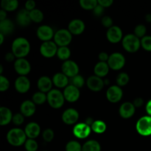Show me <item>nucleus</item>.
<instances>
[{
    "mask_svg": "<svg viewBox=\"0 0 151 151\" xmlns=\"http://www.w3.org/2000/svg\"><path fill=\"white\" fill-rule=\"evenodd\" d=\"M20 110L24 116H31L35 114L36 110L35 104L31 100H25L21 105Z\"/></svg>",
    "mask_w": 151,
    "mask_h": 151,
    "instance_id": "4be33fe9",
    "label": "nucleus"
},
{
    "mask_svg": "<svg viewBox=\"0 0 151 151\" xmlns=\"http://www.w3.org/2000/svg\"><path fill=\"white\" fill-rule=\"evenodd\" d=\"M136 128L139 134L143 137L151 135V116H144L140 118L137 122Z\"/></svg>",
    "mask_w": 151,
    "mask_h": 151,
    "instance_id": "39448f33",
    "label": "nucleus"
},
{
    "mask_svg": "<svg viewBox=\"0 0 151 151\" xmlns=\"http://www.w3.org/2000/svg\"><path fill=\"white\" fill-rule=\"evenodd\" d=\"M82 151H101V146L96 140H88L83 145Z\"/></svg>",
    "mask_w": 151,
    "mask_h": 151,
    "instance_id": "c85d7f7f",
    "label": "nucleus"
},
{
    "mask_svg": "<svg viewBox=\"0 0 151 151\" xmlns=\"http://www.w3.org/2000/svg\"><path fill=\"white\" fill-rule=\"evenodd\" d=\"M42 136L44 141L47 142H50L54 138V131L50 129V128H47V129L44 130Z\"/></svg>",
    "mask_w": 151,
    "mask_h": 151,
    "instance_id": "79ce46f5",
    "label": "nucleus"
},
{
    "mask_svg": "<svg viewBox=\"0 0 151 151\" xmlns=\"http://www.w3.org/2000/svg\"><path fill=\"white\" fill-rule=\"evenodd\" d=\"M87 86L90 90L93 91H99L103 89L104 86V81L101 78L97 77L96 75L89 77L86 81Z\"/></svg>",
    "mask_w": 151,
    "mask_h": 151,
    "instance_id": "f3484780",
    "label": "nucleus"
},
{
    "mask_svg": "<svg viewBox=\"0 0 151 151\" xmlns=\"http://www.w3.org/2000/svg\"><path fill=\"white\" fill-rule=\"evenodd\" d=\"M80 4L85 10H94L98 4L97 0H81Z\"/></svg>",
    "mask_w": 151,
    "mask_h": 151,
    "instance_id": "f704fd0d",
    "label": "nucleus"
},
{
    "mask_svg": "<svg viewBox=\"0 0 151 151\" xmlns=\"http://www.w3.org/2000/svg\"><path fill=\"white\" fill-rule=\"evenodd\" d=\"M47 101L53 109H60L64 104L65 97L63 93L58 89H52L47 94Z\"/></svg>",
    "mask_w": 151,
    "mask_h": 151,
    "instance_id": "20e7f679",
    "label": "nucleus"
},
{
    "mask_svg": "<svg viewBox=\"0 0 151 151\" xmlns=\"http://www.w3.org/2000/svg\"><path fill=\"white\" fill-rule=\"evenodd\" d=\"M37 35L40 40L45 42V41H50L53 38L55 34L51 27L48 25H42L37 29Z\"/></svg>",
    "mask_w": 151,
    "mask_h": 151,
    "instance_id": "4468645a",
    "label": "nucleus"
},
{
    "mask_svg": "<svg viewBox=\"0 0 151 151\" xmlns=\"http://www.w3.org/2000/svg\"><path fill=\"white\" fill-rule=\"evenodd\" d=\"M94 121L93 120L92 118L88 117V118H87V119H86V120L85 123H86L87 125H89V126H91V125H92V124L94 123Z\"/></svg>",
    "mask_w": 151,
    "mask_h": 151,
    "instance_id": "6e6d98bb",
    "label": "nucleus"
},
{
    "mask_svg": "<svg viewBox=\"0 0 151 151\" xmlns=\"http://www.w3.org/2000/svg\"><path fill=\"white\" fill-rule=\"evenodd\" d=\"M84 83H85V81H84L83 78L80 75H78L71 78V85L74 86L78 88H81L84 85Z\"/></svg>",
    "mask_w": 151,
    "mask_h": 151,
    "instance_id": "4c0bfd02",
    "label": "nucleus"
},
{
    "mask_svg": "<svg viewBox=\"0 0 151 151\" xmlns=\"http://www.w3.org/2000/svg\"><path fill=\"white\" fill-rule=\"evenodd\" d=\"M14 68L16 72L21 76H25L29 74L31 70L30 63L24 58H18L15 61Z\"/></svg>",
    "mask_w": 151,
    "mask_h": 151,
    "instance_id": "9b49d317",
    "label": "nucleus"
},
{
    "mask_svg": "<svg viewBox=\"0 0 151 151\" xmlns=\"http://www.w3.org/2000/svg\"><path fill=\"white\" fill-rule=\"evenodd\" d=\"M24 116L22 113L16 114L13 116V119H12V121H13V122L16 125H21L22 123H23L24 121Z\"/></svg>",
    "mask_w": 151,
    "mask_h": 151,
    "instance_id": "c03bdc74",
    "label": "nucleus"
},
{
    "mask_svg": "<svg viewBox=\"0 0 151 151\" xmlns=\"http://www.w3.org/2000/svg\"><path fill=\"white\" fill-rule=\"evenodd\" d=\"M47 100V95L44 92L38 91L35 93L32 96V101L35 104L41 105L45 103Z\"/></svg>",
    "mask_w": 151,
    "mask_h": 151,
    "instance_id": "473e14b6",
    "label": "nucleus"
},
{
    "mask_svg": "<svg viewBox=\"0 0 151 151\" xmlns=\"http://www.w3.org/2000/svg\"><path fill=\"white\" fill-rule=\"evenodd\" d=\"M15 58H16V56L14 55V54H13V52H8L5 55L6 60H7V61L9 62L13 61V60L15 59Z\"/></svg>",
    "mask_w": 151,
    "mask_h": 151,
    "instance_id": "603ef678",
    "label": "nucleus"
},
{
    "mask_svg": "<svg viewBox=\"0 0 151 151\" xmlns=\"http://www.w3.org/2000/svg\"><path fill=\"white\" fill-rule=\"evenodd\" d=\"M83 147L78 142L70 141L66 144V151H82Z\"/></svg>",
    "mask_w": 151,
    "mask_h": 151,
    "instance_id": "e433bc0d",
    "label": "nucleus"
},
{
    "mask_svg": "<svg viewBox=\"0 0 151 151\" xmlns=\"http://www.w3.org/2000/svg\"><path fill=\"white\" fill-rule=\"evenodd\" d=\"M107 63L111 69L114 70H119L125 66V58L123 55L121 53L114 52L109 55Z\"/></svg>",
    "mask_w": 151,
    "mask_h": 151,
    "instance_id": "0eeeda50",
    "label": "nucleus"
},
{
    "mask_svg": "<svg viewBox=\"0 0 151 151\" xmlns=\"http://www.w3.org/2000/svg\"><path fill=\"white\" fill-rule=\"evenodd\" d=\"M68 29L73 35H80L85 29V24L81 19H74L69 24Z\"/></svg>",
    "mask_w": 151,
    "mask_h": 151,
    "instance_id": "aec40b11",
    "label": "nucleus"
},
{
    "mask_svg": "<svg viewBox=\"0 0 151 151\" xmlns=\"http://www.w3.org/2000/svg\"><path fill=\"white\" fill-rule=\"evenodd\" d=\"M6 17H7V13H6V11L1 9V10H0V22L7 19V18Z\"/></svg>",
    "mask_w": 151,
    "mask_h": 151,
    "instance_id": "864d4df0",
    "label": "nucleus"
},
{
    "mask_svg": "<svg viewBox=\"0 0 151 151\" xmlns=\"http://www.w3.org/2000/svg\"><path fill=\"white\" fill-rule=\"evenodd\" d=\"M106 36H107L108 40L112 44L119 42L122 38V29L117 26H112L108 29L106 32Z\"/></svg>",
    "mask_w": 151,
    "mask_h": 151,
    "instance_id": "2eb2a0df",
    "label": "nucleus"
},
{
    "mask_svg": "<svg viewBox=\"0 0 151 151\" xmlns=\"http://www.w3.org/2000/svg\"><path fill=\"white\" fill-rule=\"evenodd\" d=\"M80 90L77 87L72 85L67 86L63 91V96L65 100H67L69 103H74L76 102L80 97Z\"/></svg>",
    "mask_w": 151,
    "mask_h": 151,
    "instance_id": "ddd939ff",
    "label": "nucleus"
},
{
    "mask_svg": "<svg viewBox=\"0 0 151 151\" xmlns=\"http://www.w3.org/2000/svg\"><path fill=\"white\" fill-rule=\"evenodd\" d=\"M13 116L11 111L8 108H0V125L4 126L9 124L13 119Z\"/></svg>",
    "mask_w": 151,
    "mask_h": 151,
    "instance_id": "393cba45",
    "label": "nucleus"
},
{
    "mask_svg": "<svg viewBox=\"0 0 151 151\" xmlns=\"http://www.w3.org/2000/svg\"><path fill=\"white\" fill-rule=\"evenodd\" d=\"M72 39V33L69 29H60L58 30L54 35L55 43L60 47H66L70 44Z\"/></svg>",
    "mask_w": 151,
    "mask_h": 151,
    "instance_id": "423d86ee",
    "label": "nucleus"
},
{
    "mask_svg": "<svg viewBox=\"0 0 151 151\" xmlns=\"http://www.w3.org/2000/svg\"><path fill=\"white\" fill-rule=\"evenodd\" d=\"M24 132L28 138L34 139L39 136L41 133V128L36 122H29L25 127Z\"/></svg>",
    "mask_w": 151,
    "mask_h": 151,
    "instance_id": "412c9836",
    "label": "nucleus"
},
{
    "mask_svg": "<svg viewBox=\"0 0 151 151\" xmlns=\"http://www.w3.org/2000/svg\"><path fill=\"white\" fill-rule=\"evenodd\" d=\"M30 50V44L24 38H18L13 41L12 44V52L18 58H24Z\"/></svg>",
    "mask_w": 151,
    "mask_h": 151,
    "instance_id": "f257e3e1",
    "label": "nucleus"
},
{
    "mask_svg": "<svg viewBox=\"0 0 151 151\" xmlns=\"http://www.w3.org/2000/svg\"><path fill=\"white\" fill-rule=\"evenodd\" d=\"M15 88L19 93H26L30 88V81L25 76L19 77L15 82Z\"/></svg>",
    "mask_w": 151,
    "mask_h": 151,
    "instance_id": "6ab92c4d",
    "label": "nucleus"
},
{
    "mask_svg": "<svg viewBox=\"0 0 151 151\" xmlns=\"http://www.w3.org/2000/svg\"><path fill=\"white\" fill-rule=\"evenodd\" d=\"M103 12H104V7H102L100 4H97V7L93 10V13L96 16H100L103 15Z\"/></svg>",
    "mask_w": 151,
    "mask_h": 151,
    "instance_id": "49530a36",
    "label": "nucleus"
},
{
    "mask_svg": "<svg viewBox=\"0 0 151 151\" xmlns=\"http://www.w3.org/2000/svg\"><path fill=\"white\" fill-rule=\"evenodd\" d=\"M91 130L97 134H103L106 131V124L102 120H96L91 126Z\"/></svg>",
    "mask_w": 151,
    "mask_h": 151,
    "instance_id": "7c9ffc66",
    "label": "nucleus"
},
{
    "mask_svg": "<svg viewBox=\"0 0 151 151\" xmlns=\"http://www.w3.org/2000/svg\"><path fill=\"white\" fill-rule=\"evenodd\" d=\"M141 45L144 50L147 51H151V36L145 35L141 40Z\"/></svg>",
    "mask_w": 151,
    "mask_h": 151,
    "instance_id": "a19ab883",
    "label": "nucleus"
},
{
    "mask_svg": "<svg viewBox=\"0 0 151 151\" xmlns=\"http://www.w3.org/2000/svg\"><path fill=\"white\" fill-rule=\"evenodd\" d=\"M14 29V24L10 19H5L0 22V33L3 35L10 34Z\"/></svg>",
    "mask_w": 151,
    "mask_h": 151,
    "instance_id": "cd10ccee",
    "label": "nucleus"
},
{
    "mask_svg": "<svg viewBox=\"0 0 151 151\" xmlns=\"http://www.w3.org/2000/svg\"><path fill=\"white\" fill-rule=\"evenodd\" d=\"M35 2L33 1V0H28L27 1L25 4V8H26L27 10L28 11H32L35 9Z\"/></svg>",
    "mask_w": 151,
    "mask_h": 151,
    "instance_id": "de8ad7c7",
    "label": "nucleus"
},
{
    "mask_svg": "<svg viewBox=\"0 0 151 151\" xmlns=\"http://www.w3.org/2000/svg\"><path fill=\"white\" fill-rule=\"evenodd\" d=\"M140 46L141 41L134 34H128L122 38V47L128 52H135Z\"/></svg>",
    "mask_w": 151,
    "mask_h": 151,
    "instance_id": "7ed1b4c3",
    "label": "nucleus"
},
{
    "mask_svg": "<svg viewBox=\"0 0 151 151\" xmlns=\"http://www.w3.org/2000/svg\"><path fill=\"white\" fill-rule=\"evenodd\" d=\"M91 126L86 123H78L73 128V134L78 139H85L91 134Z\"/></svg>",
    "mask_w": 151,
    "mask_h": 151,
    "instance_id": "f8f14e48",
    "label": "nucleus"
},
{
    "mask_svg": "<svg viewBox=\"0 0 151 151\" xmlns=\"http://www.w3.org/2000/svg\"><path fill=\"white\" fill-rule=\"evenodd\" d=\"M136 107L132 103L125 102L122 103V106L119 108V114L124 119H129L135 113Z\"/></svg>",
    "mask_w": 151,
    "mask_h": 151,
    "instance_id": "a211bd4d",
    "label": "nucleus"
},
{
    "mask_svg": "<svg viewBox=\"0 0 151 151\" xmlns=\"http://www.w3.org/2000/svg\"><path fill=\"white\" fill-rule=\"evenodd\" d=\"M109 68L110 67H109L108 63L100 61L94 66V74H95L96 76L100 77V78L105 77L109 73Z\"/></svg>",
    "mask_w": 151,
    "mask_h": 151,
    "instance_id": "bb28decb",
    "label": "nucleus"
},
{
    "mask_svg": "<svg viewBox=\"0 0 151 151\" xmlns=\"http://www.w3.org/2000/svg\"><path fill=\"white\" fill-rule=\"evenodd\" d=\"M4 42V35L0 33V44H2Z\"/></svg>",
    "mask_w": 151,
    "mask_h": 151,
    "instance_id": "4d7b16f0",
    "label": "nucleus"
},
{
    "mask_svg": "<svg viewBox=\"0 0 151 151\" xmlns=\"http://www.w3.org/2000/svg\"><path fill=\"white\" fill-rule=\"evenodd\" d=\"M146 21L148 22H151V14H147L146 16Z\"/></svg>",
    "mask_w": 151,
    "mask_h": 151,
    "instance_id": "13d9d810",
    "label": "nucleus"
},
{
    "mask_svg": "<svg viewBox=\"0 0 151 151\" xmlns=\"http://www.w3.org/2000/svg\"><path fill=\"white\" fill-rule=\"evenodd\" d=\"M29 15H30L31 20L34 22H36V23L41 22L44 19V14L38 9H34L33 10L29 12Z\"/></svg>",
    "mask_w": 151,
    "mask_h": 151,
    "instance_id": "72a5a7b5",
    "label": "nucleus"
},
{
    "mask_svg": "<svg viewBox=\"0 0 151 151\" xmlns=\"http://www.w3.org/2000/svg\"><path fill=\"white\" fill-rule=\"evenodd\" d=\"M2 72H3V68H2V66H0V74H1V73H2Z\"/></svg>",
    "mask_w": 151,
    "mask_h": 151,
    "instance_id": "bf43d9fd",
    "label": "nucleus"
},
{
    "mask_svg": "<svg viewBox=\"0 0 151 151\" xmlns=\"http://www.w3.org/2000/svg\"><path fill=\"white\" fill-rule=\"evenodd\" d=\"M58 48L57 44L51 41L43 42L40 47V52L44 57L52 58L57 55V52Z\"/></svg>",
    "mask_w": 151,
    "mask_h": 151,
    "instance_id": "6e6552de",
    "label": "nucleus"
},
{
    "mask_svg": "<svg viewBox=\"0 0 151 151\" xmlns=\"http://www.w3.org/2000/svg\"><path fill=\"white\" fill-rule=\"evenodd\" d=\"M57 55L60 60H68L71 55V51L67 47H60L58 50Z\"/></svg>",
    "mask_w": 151,
    "mask_h": 151,
    "instance_id": "2f4dec72",
    "label": "nucleus"
},
{
    "mask_svg": "<svg viewBox=\"0 0 151 151\" xmlns=\"http://www.w3.org/2000/svg\"><path fill=\"white\" fill-rule=\"evenodd\" d=\"M19 6L17 0H2L1 2V7L2 10L5 11H13Z\"/></svg>",
    "mask_w": 151,
    "mask_h": 151,
    "instance_id": "c756f323",
    "label": "nucleus"
},
{
    "mask_svg": "<svg viewBox=\"0 0 151 151\" xmlns=\"http://www.w3.org/2000/svg\"><path fill=\"white\" fill-rule=\"evenodd\" d=\"M98 58L101 62H108L109 58V55L106 52H100V54H99Z\"/></svg>",
    "mask_w": 151,
    "mask_h": 151,
    "instance_id": "8fccbe9b",
    "label": "nucleus"
},
{
    "mask_svg": "<svg viewBox=\"0 0 151 151\" xmlns=\"http://www.w3.org/2000/svg\"><path fill=\"white\" fill-rule=\"evenodd\" d=\"M24 147L27 151H36L38 150V143L32 139H28L24 143Z\"/></svg>",
    "mask_w": 151,
    "mask_h": 151,
    "instance_id": "58836bf2",
    "label": "nucleus"
},
{
    "mask_svg": "<svg viewBox=\"0 0 151 151\" xmlns=\"http://www.w3.org/2000/svg\"><path fill=\"white\" fill-rule=\"evenodd\" d=\"M123 91L119 86H112L108 88L106 91V97L111 103H117L122 99Z\"/></svg>",
    "mask_w": 151,
    "mask_h": 151,
    "instance_id": "9d476101",
    "label": "nucleus"
},
{
    "mask_svg": "<svg viewBox=\"0 0 151 151\" xmlns=\"http://www.w3.org/2000/svg\"><path fill=\"white\" fill-rule=\"evenodd\" d=\"M10 86V83L7 78L4 77L3 75L0 76V91H4L8 89Z\"/></svg>",
    "mask_w": 151,
    "mask_h": 151,
    "instance_id": "37998d69",
    "label": "nucleus"
},
{
    "mask_svg": "<svg viewBox=\"0 0 151 151\" xmlns=\"http://www.w3.org/2000/svg\"><path fill=\"white\" fill-rule=\"evenodd\" d=\"M143 103H144V100H143V99L140 98V97H138V98L134 100L133 104L134 105V106H135L136 108H139V107H141V106L143 105Z\"/></svg>",
    "mask_w": 151,
    "mask_h": 151,
    "instance_id": "3c124183",
    "label": "nucleus"
},
{
    "mask_svg": "<svg viewBox=\"0 0 151 151\" xmlns=\"http://www.w3.org/2000/svg\"><path fill=\"white\" fill-rule=\"evenodd\" d=\"M52 80L49 77H41L38 81V88L41 92H50L52 90Z\"/></svg>",
    "mask_w": 151,
    "mask_h": 151,
    "instance_id": "b1692460",
    "label": "nucleus"
},
{
    "mask_svg": "<svg viewBox=\"0 0 151 151\" xmlns=\"http://www.w3.org/2000/svg\"><path fill=\"white\" fill-rule=\"evenodd\" d=\"M61 69L62 73H63L65 75L71 78L78 75V72H79L78 65L73 60H66L62 65Z\"/></svg>",
    "mask_w": 151,
    "mask_h": 151,
    "instance_id": "1a4fd4ad",
    "label": "nucleus"
},
{
    "mask_svg": "<svg viewBox=\"0 0 151 151\" xmlns=\"http://www.w3.org/2000/svg\"><path fill=\"white\" fill-rule=\"evenodd\" d=\"M27 135L24 131L21 128H13L10 130L7 134V139L9 144L18 147L26 142Z\"/></svg>",
    "mask_w": 151,
    "mask_h": 151,
    "instance_id": "f03ea898",
    "label": "nucleus"
},
{
    "mask_svg": "<svg viewBox=\"0 0 151 151\" xmlns=\"http://www.w3.org/2000/svg\"><path fill=\"white\" fill-rule=\"evenodd\" d=\"M52 82L58 88H66L69 83V79L63 73H57L53 76Z\"/></svg>",
    "mask_w": 151,
    "mask_h": 151,
    "instance_id": "a878e982",
    "label": "nucleus"
},
{
    "mask_svg": "<svg viewBox=\"0 0 151 151\" xmlns=\"http://www.w3.org/2000/svg\"><path fill=\"white\" fill-rule=\"evenodd\" d=\"M146 32H147V29H146V27L143 24H139L134 29V35L138 37L139 38H142L145 36Z\"/></svg>",
    "mask_w": 151,
    "mask_h": 151,
    "instance_id": "ea45409f",
    "label": "nucleus"
},
{
    "mask_svg": "<svg viewBox=\"0 0 151 151\" xmlns=\"http://www.w3.org/2000/svg\"><path fill=\"white\" fill-rule=\"evenodd\" d=\"M102 24L106 27H111L112 24H113V20L110 16H104L102 19Z\"/></svg>",
    "mask_w": 151,
    "mask_h": 151,
    "instance_id": "a18cd8bd",
    "label": "nucleus"
},
{
    "mask_svg": "<svg viewBox=\"0 0 151 151\" xmlns=\"http://www.w3.org/2000/svg\"><path fill=\"white\" fill-rule=\"evenodd\" d=\"M98 4L103 7H109L113 4L114 1L112 0H98Z\"/></svg>",
    "mask_w": 151,
    "mask_h": 151,
    "instance_id": "09e8293b",
    "label": "nucleus"
},
{
    "mask_svg": "<svg viewBox=\"0 0 151 151\" xmlns=\"http://www.w3.org/2000/svg\"><path fill=\"white\" fill-rule=\"evenodd\" d=\"M146 111H147V114H148V116H151V100H149L148 102H147V105H146Z\"/></svg>",
    "mask_w": 151,
    "mask_h": 151,
    "instance_id": "5fc2aeb1",
    "label": "nucleus"
},
{
    "mask_svg": "<svg viewBox=\"0 0 151 151\" xmlns=\"http://www.w3.org/2000/svg\"><path fill=\"white\" fill-rule=\"evenodd\" d=\"M16 21L20 26L26 27L28 26L31 23L30 15L29 11L27 10L26 9L21 10L16 16Z\"/></svg>",
    "mask_w": 151,
    "mask_h": 151,
    "instance_id": "5701e85b",
    "label": "nucleus"
},
{
    "mask_svg": "<svg viewBox=\"0 0 151 151\" xmlns=\"http://www.w3.org/2000/svg\"><path fill=\"white\" fill-rule=\"evenodd\" d=\"M79 118L78 111L74 109H68L62 114V120L66 125H73L76 123Z\"/></svg>",
    "mask_w": 151,
    "mask_h": 151,
    "instance_id": "dca6fc26",
    "label": "nucleus"
},
{
    "mask_svg": "<svg viewBox=\"0 0 151 151\" xmlns=\"http://www.w3.org/2000/svg\"><path fill=\"white\" fill-rule=\"evenodd\" d=\"M129 75L125 72H121L118 75L117 78H116V83H117L119 86H124L127 85L128 83L129 82Z\"/></svg>",
    "mask_w": 151,
    "mask_h": 151,
    "instance_id": "c9c22d12",
    "label": "nucleus"
}]
</instances>
